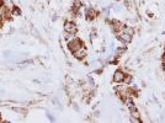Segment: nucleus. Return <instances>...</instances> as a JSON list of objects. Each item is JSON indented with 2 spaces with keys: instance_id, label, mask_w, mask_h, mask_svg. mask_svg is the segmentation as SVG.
Returning <instances> with one entry per match:
<instances>
[{
  "instance_id": "obj_1",
  "label": "nucleus",
  "mask_w": 165,
  "mask_h": 123,
  "mask_svg": "<svg viewBox=\"0 0 165 123\" xmlns=\"http://www.w3.org/2000/svg\"><path fill=\"white\" fill-rule=\"evenodd\" d=\"M81 47H84V44H83V42H81V39H79V38H73V39H70L69 42H68V48H69V51L70 52H75V51H78L79 48H81Z\"/></svg>"
},
{
  "instance_id": "obj_18",
  "label": "nucleus",
  "mask_w": 165,
  "mask_h": 123,
  "mask_svg": "<svg viewBox=\"0 0 165 123\" xmlns=\"http://www.w3.org/2000/svg\"><path fill=\"white\" fill-rule=\"evenodd\" d=\"M95 116H96V117H99V116H100V112H99V111H96V112H95Z\"/></svg>"
},
{
  "instance_id": "obj_10",
  "label": "nucleus",
  "mask_w": 165,
  "mask_h": 123,
  "mask_svg": "<svg viewBox=\"0 0 165 123\" xmlns=\"http://www.w3.org/2000/svg\"><path fill=\"white\" fill-rule=\"evenodd\" d=\"M125 52H126V48H119V49H117V52H116V54H115L116 58H120Z\"/></svg>"
},
{
  "instance_id": "obj_16",
  "label": "nucleus",
  "mask_w": 165,
  "mask_h": 123,
  "mask_svg": "<svg viewBox=\"0 0 165 123\" xmlns=\"http://www.w3.org/2000/svg\"><path fill=\"white\" fill-rule=\"evenodd\" d=\"M73 107H74V110H75V111H77V112H79V111H80V110H79V107H78V105H77V104H75V102H74V104H73Z\"/></svg>"
},
{
  "instance_id": "obj_3",
  "label": "nucleus",
  "mask_w": 165,
  "mask_h": 123,
  "mask_svg": "<svg viewBox=\"0 0 165 123\" xmlns=\"http://www.w3.org/2000/svg\"><path fill=\"white\" fill-rule=\"evenodd\" d=\"M64 32H69V33H74L75 35L78 32V27H77L75 22L65 21V23H64Z\"/></svg>"
},
{
  "instance_id": "obj_7",
  "label": "nucleus",
  "mask_w": 165,
  "mask_h": 123,
  "mask_svg": "<svg viewBox=\"0 0 165 123\" xmlns=\"http://www.w3.org/2000/svg\"><path fill=\"white\" fill-rule=\"evenodd\" d=\"M122 32H125V33H127V35H129V36L133 37V35H134V29L131 27V26H123Z\"/></svg>"
},
{
  "instance_id": "obj_2",
  "label": "nucleus",
  "mask_w": 165,
  "mask_h": 123,
  "mask_svg": "<svg viewBox=\"0 0 165 123\" xmlns=\"http://www.w3.org/2000/svg\"><path fill=\"white\" fill-rule=\"evenodd\" d=\"M125 71L123 70H121V69H119V70H116L115 73H113V77H112V80H113V83H116V84H122L123 83V79H125Z\"/></svg>"
},
{
  "instance_id": "obj_8",
  "label": "nucleus",
  "mask_w": 165,
  "mask_h": 123,
  "mask_svg": "<svg viewBox=\"0 0 165 123\" xmlns=\"http://www.w3.org/2000/svg\"><path fill=\"white\" fill-rule=\"evenodd\" d=\"M132 80H133V78H132L131 74H126V75H125V79H123V83L127 84V85H129V84L132 83Z\"/></svg>"
},
{
  "instance_id": "obj_12",
  "label": "nucleus",
  "mask_w": 165,
  "mask_h": 123,
  "mask_svg": "<svg viewBox=\"0 0 165 123\" xmlns=\"http://www.w3.org/2000/svg\"><path fill=\"white\" fill-rule=\"evenodd\" d=\"M12 14L16 15V16H20V15H21V10H20L17 6H14V8H12Z\"/></svg>"
},
{
  "instance_id": "obj_9",
  "label": "nucleus",
  "mask_w": 165,
  "mask_h": 123,
  "mask_svg": "<svg viewBox=\"0 0 165 123\" xmlns=\"http://www.w3.org/2000/svg\"><path fill=\"white\" fill-rule=\"evenodd\" d=\"M129 112H131V117H134V118H140V112H139L137 108L131 110Z\"/></svg>"
},
{
  "instance_id": "obj_14",
  "label": "nucleus",
  "mask_w": 165,
  "mask_h": 123,
  "mask_svg": "<svg viewBox=\"0 0 165 123\" xmlns=\"http://www.w3.org/2000/svg\"><path fill=\"white\" fill-rule=\"evenodd\" d=\"M125 5H126V8L128 9V10H131L133 6H132V4H131V2L129 0H125Z\"/></svg>"
},
{
  "instance_id": "obj_11",
  "label": "nucleus",
  "mask_w": 165,
  "mask_h": 123,
  "mask_svg": "<svg viewBox=\"0 0 165 123\" xmlns=\"http://www.w3.org/2000/svg\"><path fill=\"white\" fill-rule=\"evenodd\" d=\"M74 36H75L74 33H69V32H64V38H65V39H67L68 42H69L70 39H73V38H74Z\"/></svg>"
},
{
  "instance_id": "obj_15",
  "label": "nucleus",
  "mask_w": 165,
  "mask_h": 123,
  "mask_svg": "<svg viewBox=\"0 0 165 123\" xmlns=\"http://www.w3.org/2000/svg\"><path fill=\"white\" fill-rule=\"evenodd\" d=\"M129 121H131V122H134V123H140V122H142V119H140V118H134V117H131Z\"/></svg>"
},
{
  "instance_id": "obj_5",
  "label": "nucleus",
  "mask_w": 165,
  "mask_h": 123,
  "mask_svg": "<svg viewBox=\"0 0 165 123\" xmlns=\"http://www.w3.org/2000/svg\"><path fill=\"white\" fill-rule=\"evenodd\" d=\"M117 38H119L122 43H125V44H128V43H131L132 42V36H129V35H127V33H125V32H120L119 35H117Z\"/></svg>"
},
{
  "instance_id": "obj_13",
  "label": "nucleus",
  "mask_w": 165,
  "mask_h": 123,
  "mask_svg": "<svg viewBox=\"0 0 165 123\" xmlns=\"http://www.w3.org/2000/svg\"><path fill=\"white\" fill-rule=\"evenodd\" d=\"M101 15L104 16V19H107L108 17V8H104L101 11Z\"/></svg>"
},
{
  "instance_id": "obj_4",
  "label": "nucleus",
  "mask_w": 165,
  "mask_h": 123,
  "mask_svg": "<svg viewBox=\"0 0 165 123\" xmlns=\"http://www.w3.org/2000/svg\"><path fill=\"white\" fill-rule=\"evenodd\" d=\"M98 15H99V12L95 11V9H94V8H88L86 11H85V16H86V20H88V21H92Z\"/></svg>"
},
{
  "instance_id": "obj_19",
  "label": "nucleus",
  "mask_w": 165,
  "mask_h": 123,
  "mask_svg": "<svg viewBox=\"0 0 165 123\" xmlns=\"http://www.w3.org/2000/svg\"><path fill=\"white\" fill-rule=\"evenodd\" d=\"M0 122H2V119H0Z\"/></svg>"
},
{
  "instance_id": "obj_17",
  "label": "nucleus",
  "mask_w": 165,
  "mask_h": 123,
  "mask_svg": "<svg viewBox=\"0 0 165 123\" xmlns=\"http://www.w3.org/2000/svg\"><path fill=\"white\" fill-rule=\"evenodd\" d=\"M3 21H4V17H3L2 14H0V27H2V25H3Z\"/></svg>"
},
{
  "instance_id": "obj_6",
  "label": "nucleus",
  "mask_w": 165,
  "mask_h": 123,
  "mask_svg": "<svg viewBox=\"0 0 165 123\" xmlns=\"http://www.w3.org/2000/svg\"><path fill=\"white\" fill-rule=\"evenodd\" d=\"M73 56H74L77 59L83 60V59L86 57V49H85L84 47H81V48H79V49H78V51L73 52Z\"/></svg>"
}]
</instances>
